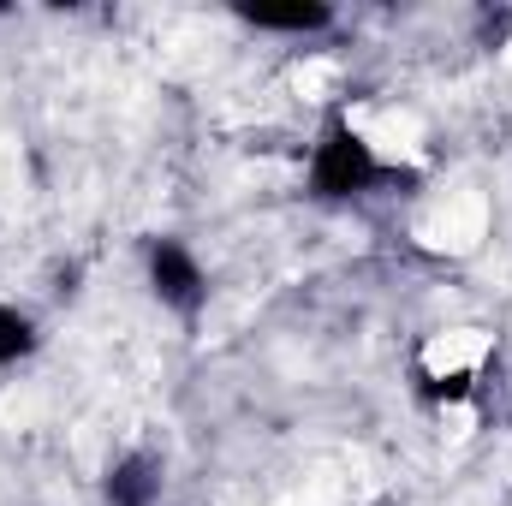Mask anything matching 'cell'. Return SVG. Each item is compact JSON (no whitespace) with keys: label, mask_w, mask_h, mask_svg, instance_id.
Here are the masks:
<instances>
[{"label":"cell","mask_w":512,"mask_h":506,"mask_svg":"<svg viewBox=\"0 0 512 506\" xmlns=\"http://www.w3.org/2000/svg\"><path fill=\"white\" fill-rule=\"evenodd\" d=\"M149 286L173 310H197L203 304V268H197V256L185 251V245H173V239L149 245Z\"/></svg>","instance_id":"cell-2"},{"label":"cell","mask_w":512,"mask_h":506,"mask_svg":"<svg viewBox=\"0 0 512 506\" xmlns=\"http://www.w3.org/2000/svg\"><path fill=\"white\" fill-rule=\"evenodd\" d=\"M239 18L256 24V30H292V36H304V30H322L328 24V6H239Z\"/></svg>","instance_id":"cell-4"},{"label":"cell","mask_w":512,"mask_h":506,"mask_svg":"<svg viewBox=\"0 0 512 506\" xmlns=\"http://www.w3.org/2000/svg\"><path fill=\"white\" fill-rule=\"evenodd\" d=\"M102 495H108V506H155V495H161V465L143 459V453H131V459H120L108 471Z\"/></svg>","instance_id":"cell-3"},{"label":"cell","mask_w":512,"mask_h":506,"mask_svg":"<svg viewBox=\"0 0 512 506\" xmlns=\"http://www.w3.org/2000/svg\"><path fill=\"white\" fill-rule=\"evenodd\" d=\"M376 179H382L376 149H370V143H364L352 126H328V137L316 143V161H310V185H316V197L346 203V197L370 191Z\"/></svg>","instance_id":"cell-1"},{"label":"cell","mask_w":512,"mask_h":506,"mask_svg":"<svg viewBox=\"0 0 512 506\" xmlns=\"http://www.w3.org/2000/svg\"><path fill=\"white\" fill-rule=\"evenodd\" d=\"M30 352H36V322L0 304V364H18V358H30Z\"/></svg>","instance_id":"cell-5"}]
</instances>
